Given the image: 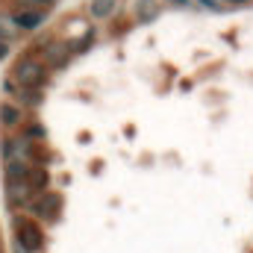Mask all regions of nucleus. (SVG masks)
I'll return each instance as SVG.
<instances>
[{
    "mask_svg": "<svg viewBox=\"0 0 253 253\" xmlns=\"http://www.w3.org/2000/svg\"><path fill=\"white\" fill-rule=\"evenodd\" d=\"M12 230H15V245L21 251L39 253L44 248V230L33 224V218H12Z\"/></svg>",
    "mask_w": 253,
    "mask_h": 253,
    "instance_id": "1",
    "label": "nucleus"
},
{
    "mask_svg": "<svg viewBox=\"0 0 253 253\" xmlns=\"http://www.w3.org/2000/svg\"><path fill=\"white\" fill-rule=\"evenodd\" d=\"M12 77H15V85H21V88H42V83L47 80V68L33 56H21L15 62Z\"/></svg>",
    "mask_w": 253,
    "mask_h": 253,
    "instance_id": "2",
    "label": "nucleus"
},
{
    "mask_svg": "<svg viewBox=\"0 0 253 253\" xmlns=\"http://www.w3.org/2000/svg\"><path fill=\"white\" fill-rule=\"evenodd\" d=\"M27 206L33 209L36 218H42V221H56V218H59V209H62V197H59L56 191H36Z\"/></svg>",
    "mask_w": 253,
    "mask_h": 253,
    "instance_id": "3",
    "label": "nucleus"
},
{
    "mask_svg": "<svg viewBox=\"0 0 253 253\" xmlns=\"http://www.w3.org/2000/svg\"><path fill=\"white\" fill-rule=\"evenodd\" d=\"M33 194H36V189L30 186L27 177H18V180H9V183H6V200H9L12 206H27V203L33 200Z\"/></svg>",
    "mask_w": 253,
    "mask_h": 253,
    "instance_id": "4",
    "label": "nucleus"
},
{
    "mask_svg": "<svg viewBox=\"0 0 253 253\" xmlns=\"http://www.w3.org/2000/svg\"><path fill=\"white\" fill-rule=\"evenodd\" d=\"M42 53H44V62L50 68H62L71 59V47L68 44H47V47H42Z\"/></svg>",
    "mask_w": 253,
    "mask_h": 253,
    "instance_id": "5",
    "label": "nucleus"
},
{
    "mask_svg": "<svg viewBox=\"0 0 253 253\" xmlns=\"http://www.w3.org/2000/svg\"><path fill=\"white\" fill-rule=\"evenodd\" d=\"M21 30H36L42 21H44V9H21V12H15V18H12Z\"/></svg>",
    "mask_w": 253,
    "mask_h": 253,
    "instance_id": "6",
    "label": "nucleus"
},
{
    "mask_svg": "<svg viewBox=\"0 0 253 253\" xmlns=\"http://www.w3.org/2000/svg\"><path fill=\"white\" fill-rule=\"evenodd\" d=\"M0 124L9 126V129L21 126V124H24V115H21V109H18V106H9V103H3V106H0Z\"/></svg>",
    "mask_w": 253,
    "mask_h": 253,
    "instance_id": "7",
    "label": "nucleus"
},
{
    "mask_svg": "<svg viewBox=\"0 0 253 253\" xmlns=\"http://www.w3.org/2000/svg\"><path fill=\"white\" fill-rule=\"evenodd\" d=\"M27 180H30V186H33L36 191H42L44 186H47V171H44L42 165H36V162H33V165L27 168Z\"/></svg>",
    "mask_w": 253,
    "mask_h": 253,
    "instance_id": "8",
    "label": "nucleus"
},
{
    "mask_svg": "<svg viewBox=\"0 0 253 253\" xmlns=\"http://www.w3.org/2000/svg\"><path fill=\"white\" fill-rule=\"evenodd\" d=\"M115 6H118V0H91V15L94 18H109L115 12Z\"/></svg>",
    "mask_w": 253,
    "mask_h": 253,
    "instance_id": "9",
    "label": "nucleus"
},
{
    "mask_svg": "<svg viewBox=\"0 0 253 253\" xmlns=\"http://www.w3.org/2000/svg\"><path fill=\"white\" fill-rule=\"evenodd\" d=\"M159 15V6L156 0H138V21H150Z\"/></svg>",
    "mask_w": 253,
    "mask_h": 253,
    "instance_id": "10",
    "label": "nucleus"
},
{
    "mask_svg": "<svg viewBox=\"0 0 253 253\" xmlns=\"http://www.w3.org/2000/svg\"><path fill=\"white\" fill-rule=\"evenodd\" d=\"M15 30H18V27H12V21H9V18H0V42L12 39V36H15Z\"/></svg>",
    "mask_w": 253,
    "mask_h": 253,
    "instance_id": "11",
    "label": "nucleus"
},
{
    "mask_svg": "<svg viewBox=\"0 0 253 253\" xmlns=\"http://www.w3.org/2000/svg\"><path fill=\"white\" fill-rule=\"evenodd\" d=\"M21 6H33V9H47L53 0H18Z\"/></svg>",
    "mask_w": 253,
    "mask_h": 253,
    "instance_id": "12",
    "label": "nucleus"
},
{
    "mask_svg": "<svg viewBox=\"0 0 253 253\" xmlns=\"http://www.w3.org/2000/svg\"><path fill=\"white\" fill-rule=\"evenodd\" d=\"M200 3H203V6H209V9H215V6H218L215 0H200Z\"/></svg>",
    "mask_w": 253,
    "mask_h": 253,
    "instance_id": "13",
    "label": "nucleus"
},
{
    "mask_svg": "<svg viewBox=\"0 0 253 253\" xmlns=\"http://www.w3.org/2000/svg\"><path fill=\"white\" fill-rule=\"evenodd\" d=\"M6 50H9V47H6V42H0V59L6 56Z\"/></svg>",
    "mask_w": 253,
    "mask_h": 253,
    "instance_id": "14",
    "label": "nucleus"
},
{
    "mask_svg": "<svg viewBox=\"0 0 253 253\" xmlns=\"http://www.w3.org/2000/svg\"><path fill=\"white\" fill-rule=\"evenodd\" d=\"M174 3H177V6H186V3H189V0H174Z\"/></svg>",
    "mask_w": 253,
    "mask_h": 253,
    "instance_id": "15",
    "label": "nucleus"
},
{
    "mask_svg": "<svg viewBox=\"0 0 253 253\" xmlns=\"http://www.w3.org/2000/svg\"><path fill=\"white\" fill-rule=\"evenodd\" d=\"M230 3H245V0H230Z\"/></svg>",
    "mask_w": 253,
    "mask_h": 253,
    "instance_id": "16",
    "label": "nucleus"
}]
</instances>
